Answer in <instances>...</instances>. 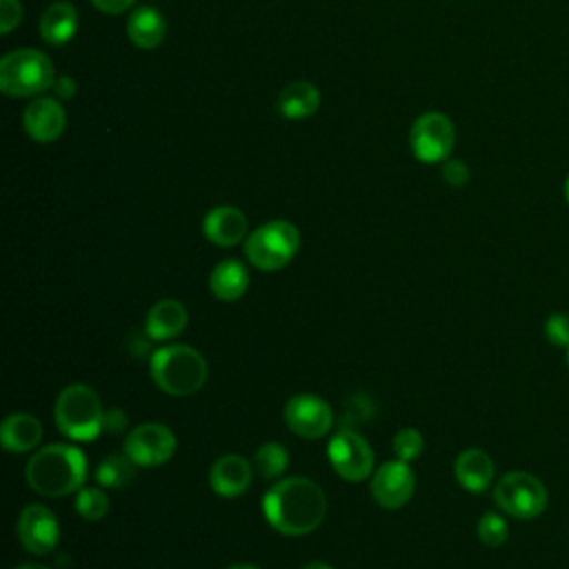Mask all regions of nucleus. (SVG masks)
<instances>
[{
    "instance_id": "nucleus-1",
    "label": "nucleus",
    "mask_w": 569,
    "mask_h": 569,
    "mask_svg": "<svg viewBox=\"0 0 569 569\" xmlns=\"http://www.w3.org/2000/svg\"><path fill=\"white\" fill-rule=\"evenodd\" d=\"M267 522L284 536H307L316 531L327 513L322 489L309 478H284L262 496Z\"/></svg>"
},
{
    "instance_id": "nucleus-2",
    "label": "nucleus",
    "mask_w": 569,
    "mask_h": 569,
    "mask_svg": "<svg viewBox=\"0 0 569 569\" xmlns=\"http://www.w3.org/2000/svg\"><path fill=\"white\" fill-rule=\"evenodd\" d=\"M27 482L33 491L60 498L82 489L87 478L84 453L73 445H47L27 462Z\"/></svg>"
},
{
    "instance_id": "nucleus-3",
    "label": "nucleus",
    "mask_w": 569,
    "mask_h": 569,
    "mask_svg": "<svg viewBox=\"0 0 569 569\" xmlns=\"http://www.w3.org/2000/svg\"><path fill=\"white\" fill-rule=\"evenodd\" d=\"M151 378L169 396H191L207 380V362L189 345H167L151 353Z\"/></svg>"
},
{
    "instance_id": "nucleus-4",
    "label": "nucleus",
    "mask_w": 569,
    "mask_h": 569,
    "mask_svg": "<svg viewBox=\"0 0 569 569\" xmlns=\"http://www.w3.org/2000/svg\"><path fill=\"white\" fill-rule=\"evenodd\" d=\"M53 418L67 438L89 442L102 433L104 409L98 393L89 385L76 382L60 391L53 407Z\"/></svg>"
},
{
    "instance_id": "nucleus-5",
    "label": "nucleus",
    "mask_w": 569,
    "mask_h": 569,
    "mask_svg": "<svg viewBox=\"0 0 569 569\" xmlns=\"http://www.w3.org/2000/svg\"><path fill=\"white\" fill-rule=\"evenodd\" d=\"M300 247L298 229L287 220H271L258 227L244 242L249 262L260 271H278L291 262Z\"/></svg>"
},
{
    "instance_id": "nucleus-6",
    "label": "nucleus",
    "mask_w": 569,
    "mask_h": 569,
    "mask_svg": "<svg viewBox=\"0 0 569 569\" xmlns=\"http://www.w3.org/2000/svg\"><path fill=\"white\" fill-rule=\"evenodd\" d=\"M53 84L51 60L33 49L11 51L0 62V89L7 96H33Z\"/></svg>"
},
{
    "instance_id": "nucleus-7",
    "label": "nucleus",
    "mask_w": 569,
    "mask_h": 569,
    "mask_svg": "<svg viewBox=\"0 0 569 569\" xmlns=\"http://www.w3.org/2000/svg\"><path fill=\"white\" fill-rule=\"evenodd\" d=\"M496 505L518 520H533L547 507V487L529 471H509L493 487Z\"/></svg>"
},
{
    "instance_id": "nucleus-8",
    "label": "nucleus",
    "mask_w": 569,
    "mask_h": 569,
    "mask_svg": "<svg viewBox=\"0 0 569 569\" xmlns=\"http://www.w3.org/2000/svg\"><path fill=\"white\" fill-rule=\"evenodd\" d=\"M327 453L333 471L349 482H360L373 471V451L356 431H338L329 440Z\"/></svg>"
},
{
    "instance_id": "nucleus-9",
    "label": "nucleus",
    "mask_w": 569,
    "mask_h": 569,
    "mask_svg": "<svg viewBox=\"0 0 569 569\" xmlns=\"http://www.w3.org/2000/svg\"><path fill=\"white\" fill-rule=\"evenodd\" d=\"M124 453L138 467L164 465L176 453V436L160 422L138 425L124 438Z\"/></svg>"
},
{
    "instance_id": "nucleus-10",
    "label": "nucleus",
    "mask_w": 569,
    "mask_h": 569,
    "mask_svg": "<svg viewBox=\"0 0 569 569\" xmlns=\"http://www.w3.org/2000/svg\"><path fill=\"white\" fill-rule=\"evenodd\" d=\"M284 422L287 427L307 440H316L329 433L333 425V411L325 398L313 393H298L284 405Z\"/></svg>"
},
{
    "instance_id": "nucleus-11",
    "label": "nucleus",
    "mask_w": 569,
    "mask_h": 569,
    "mask_svg": "<svg viewBox=\"0 0 569 569\" xmlns=\"http://www.w3.org/2000/svg\"><path fill=\"white\" fill-rule=\"evenodd\" d=\"M16 531L22 547L33 556L51 553L60 538L58 518L44 505H27L18 516Z\"/></svg>"
},
{
    "instance_id": "nucleus-12",
    "label": "nucleus",
    "mask_w": 569,
    "mask_h": 569,
    "mask_svg": "<svg viewBox=\"0 0 569 569\" xmlns=\"http://www.w3.org/2000/svg\"><path fill=\"white\" fill-rule=\"evenodd\" d=\"M411 149L422 162H440L453 149V127L442 113H425L411 129Z\"/></svg>"
},
{
    "instance_id": "nucleus-13",
    "label": "nucleus",
    "mask_w": 569,
    "mask_h": 569,
    "mask_svg": "<svg viewBox=\"0 0 569 569\" xmlns=\"http://www.w3.org/2000/svg\"><path fill=\"white\" fill-rule=\"evenodd\" d=\"M416 489V476L405 460L385 462L378 471H373L371 496L382 509H400L405 507Z\"/></svg>"
},
{
    "instance_id": "nucleus-14",
    "label": "nucleus",
    "mask_w": 569,
    "mask_h": 569,
    "mask_svg": "<svg viewBox=\"0 0 569 569\" xmlns=\"http://www.w3.org/2000/svg\"><path fill=\"white\" fill-rule=\"evenodd\" d=\"M209 485L222 498L242 496L251 485L249 460L240 453L220 456L209 469Z\"/></svg>"
},
{
    "instance_id": "nucleus-15",
    "label": "nucleus",
    "mask_w": 569,
    "mask_h": 569,
    "mask_svg": "<svg viewBox=\"0 0 569 569\" xmlns=\"http://www.w3.org/2000/svg\"><path fill=\"white\" fill-rule=\"evenodd\" d=\"M453 473L460 487H465L471 493H482L489 489L493 480V460L489 458L487 451L471 447L458 453L453 462Z\"/></svg>"
},
{
    "instance_id": "nucleus-16",
    "label": "nucleus",
    "mask_w": 569,
    "mask_h": 569,
    "mask_svg": "<svg viewBox=\"0 0 569 569\" xmlns=\"http://www.w3.org/2000/svg\"><path fill=\"white\" fill-rule=\"evenodd\" d=\"M202 231L218 247H233L247 233V218L236 207H216L207 213Z\"/></svg>"
},
{
    "instance_id": "nucleus-17",
    "label": "nucleus",
    "mask_w": 569,
    "mask_h": 569,
    "mask_svg": "<svg viewBox=\"0 0 569 569\" xmlns=\"http://www.w3.org/2000/svg\"><path fill=\"white\" fill-rule=\"evenodd\" d=\"M24 127L33 140L51 142L64 129V111L53 98H40L27 107Z\"/></svg>"
},
{
    "instance_id": "nucleus-18",
    "label": "nucleus",
    "mask_w": 569,
    "mask_h": 569,
    "mask_svg": "<svg viewBox=\"0 0 569 569\" xmlns=\"http://www.w3.org/2000/svg\"><path fill=\"white\" fill-rule=\"evenodd\" d=\"M187 327V309L182 302L167 298L156 302L144 320V333L151 340H171Z\"/></svg>"
},
{
    "instance_id": "nucleus-19",
    "label": "nucleus",
    "mask_w": 569,
    "mask_h": 569,
    "mask_svg": "<svg viewBox=\"0 0 569 569\" xmlns=\"http://www.w3.org/2000/svg\"><path fill=\"white\" fill-rule=\"evenodd\" d=\"M42 438V425L31 413H9L0 427V440L7 451H31Z\"/></svg>"
},
{
    "instance_id": "nucleus-20",
    "label": "nucleus",
    "mask_w": 569,
    "mask_h": 569,
    "mask_svg": "<svg viewBox=\"0 0 569 569\" xmlns=\"http://www.w3.org/2000/svg\"><path fill=\"white\" fill-rule=\"evenodd\" d=\"M249 287V271L240 260H222L209 276V289L218 300L231 302L244 296Z\"/></svg>"
},
{
    "instance_id": "nucleus-21",
    "label": "nucleus",
    "mask_w": 569,
    "mask_h": 569,
    "mask_svg": "<svg viewBox=\"0 0 569 569\" xmlns=\"http://www.w3.org/2000/svg\"><path fill=\"white\" fill-rule=\"evenodd\" d=\"M127 33L138 47L153 49L164 38V20L156 9L140 7L127 20Z\"/></svg>"
},
{
    "instance_id": "nucleus-22",
    "label": "nucleus",
    "mask_w": 569,
    "mask_h": 569,
    "mask_svg": "<svg viewBox=\"0 0 569 569\" xmlns=\"http://www.w3.org/2000/svg\"><path fill=\"white\" fill-rule=\"evenodd\" d=\"M76 27H78V16L69 2L51 4L40 20V33L51 44H62L71 40L76 33Z\"/></svg>"
},
{
    "instance_id": "nucleus-23",
    "label": "nucleus",
    "mask_w": 569,
    "mask_h": 569,
    "mask_svg": "<svg viewBox=\"0 0 569 569\" xmlns=\"http://www.w3.org/2000/svg\"><path fill=\"white\" fill-rule=\"evenodd\" d=\"M320 93L311 82H291L278 98V109L287 118H307L318 109Z\"/></svg>"
},
{
    "instance_id": "nucleus-24",
    "label": "nucleus",
    "mask_w": 569,
    "mask_h": 569,
    "mask_svg": "<svg viewBox=\"0 0 569 569\" xmlns=\"http://www.w3.org/2000/svg\"><path fill=\"white\" fill-rule=\"evenodd\" d=\"M96 480L107 489H122L136 478V462L127 453H111L100 460L96 469Z\"/></svg>"
},
{
    "instance_id": "nucleus-25",
    "label": "nucleus",
    "mask_w": 569,
    "mask_h": 569,
    "mask_svg": "<svg viewBox=\"0 0 569 569\" xmlns=\"http://www.w3.org/2000/svg\"><path fill=\"white\" fill-rule=\"evenodd\" d=\"M256 471L264 480H273L284 473L289 467V451L280 442H264L258 447L256 458H253Z\"/></svg>"
},
{
    "instance_id": "nucleus-26",
    "label": "nucleus",
    "mask_w": 569,
    "mask_h": 569,
    "mask_svg": "<svg viewBox=\"0 0 569 569\" xmlns=\"http://www.w3.org/2000/svg\"><path fill=\"white\" fill-rule=\"evenodd\" d=\"M76 511L84 520L98 522L109 511V498H107V493L100 487H82L76 493Z\"/></svg>"
},
{
    "instance_id": "nucleus-27",
    "label": "nucleus",
    "mask_w": 569,
    "mask_h": 569,
    "mask_svg": "<svg viewBox=\"0 0 569 569\" xmlns=\"http://www.w3.org/2000/svg\"><path fill=\"white\" fill-rule=\"evenodd\" d=\"M509 536V529H507V522L500 513H485L480 520H478V538L485 547H500Z\"/></svg>"
},
{
    "instance_id": "nucleus-28",
    "label": "nucleus",
    "mask_w": 569,
    "mask_h": 569,
    "mask_svg": "<svg viewBox=\"0 0 569 569\" xmlns=\"http://www.w3.org/2000/svg\"><path fill=\"white\" fill-rule=\"evenodd\" d=\"M422 449H425V438H422V433H420L418 429H413V427L400 429V431L396 433V438H393V451H396V456H398L400 460H405V462L416 460V458L422 453Z\"/></svg>"
},
{
    "instance_id": "nucleus-29",
    "label": "nucleus",
    "mask_w": 569,
    "mask_h": 569,
    "mask_svg": "<svg viewBox=\"0 0 569 569\" xmlns=\"http://www.w3.org/2000/svg\"><path fill=\"white\" fill-rule=\"evenodd\" d=\"M545 336L553 347H569V316L567 313H551L545 320Z\"/></svg>"
},
{
    "instance_id": "nucleus-30",
    "label": "nucleus",
    "mask_w": 569,
    "mask_h": 569,
    "mask_svg": "<svg viewBox=\"0 0 569 569\" xmlns=\"http://www.w3.org/2000/svg\"><path fill=\"white\" fill-rule=\"evenodd\" d=\"M22 9L18 0H0V29L2 33H9L20 22Z\"/></svg>"
},
{
    "instance_id": "nucleus-31",
    "label": "nucleus",
    "mask_w": 569,
    "mask_h": 569,
    "mask_svg": "<svg viewBox=\"0 0 569 569\" xmlns=\"http://www.w3.org/2000/svg\"><path fill=\"white\" fill-rule=\"evenodd\" d=\"M442 178L451 184V187H460L469 180V169L465 162L460 160H447L442 167Z\"/></svg>"
},
{
    "instance_id": "nucleus-32",
    "label": "nucleus",
    "mask_w": 569,
    "mask_h": 569,
    "mask_svg": "<svg viewBox=\"0 0 569 569\" xmlns=\"http://www.w3.org/2000/svg\"><path fill=\"white\" fill-rule=\"evenodd\" d=\"M127 425V413L120 411V409H109L104 411V425H102V431H109V433H120Z\"/></svg>"
},
{
    "instance_id": "nucleus-33",
    "label": "nucleus",
    "mask_w": 569,
    "mask_h": 569,
    "mask_svg": "<svg viewBox=\"0 0 569 569\" xmlns=\"http://www.w3.org/2000/svg\"><path fill=\"white\" fill-rule=\"evenodd\" d=\"M104 13H122L133 4V0H91Z\"/></svg>"
},
{
    "instance_id": "nucleus-34",
    "label": "nucleus",
    "mask_w": 569,
    "mask_h": 569,
    "mask_svg": "<svg viewBox=\"0 0 569 569\" xmlns=\"http://www.w3.org/2000/svg\"><path fill=\"white\" fill-rule=\"evenodd\" d=\"M56 87H58V96H62V98H69L76 91V82L71 78H60Z\"/></svg>"
},
{
    "instance_id": "nucleus-35",
    "label": "nucleus",
    "mask_w": 569,
    "mask_h": 569,
    "mask_svg": "<svg viewBox=\"0 0 569 569\" xmlns=\"http://www.w3.org/2000/svg\"><path fill=\"white\" fill-rule=\"evenodd\" d=\"M302 569H333L331 565H327V562H320V560H313V562H307Z\"/></svg>"
},
{
    "instance_id": "nucleus-36",
    "label": "nucleus",
    "mask_w": 569,
    "mask_h": 569,
    "mask_svg": "<svg viewBox=\"0 0 569 569\" xmlns=\"http://www.w3.org/2000/svg\"><path fill=\"white\" fill-rule=\"evenodd\" d=\"M227 569H258L256 565H244V562H240V565H231V567H227Z\"/></svg>"
},
{
    "instance_id": "nucleus-37",
    "label": "nucleus",
    "mask_w": 569,
    "mask_h": 569,
    "mask_svg": "<svg viewBox=\"0 0 569 569\" xmlns=\"http://www.w3.org/2000/svg\"><path fill=\"white\" fill-rule=\"evenodd\" d=\"M16 569H49L44 565H22V567H16Z\"/></svg>"
},
{
    "instance_id": "nucleus-38",
    "label": "nucleus",
    "mask_w": 569,
    "mask_h": 569,
    "mask_svg": "<svg viewBox=\"0 0 569 569\" xmlns=\"http://www.w3.org/2000/svg\"><path fill=\"white\" fill-rule=\"evenodd\" d=\"M565 198H567V202H569V176H567V180H565Z\"/></svg>"
},
{
    "instance_id": "nucleus-39",
    "label": "nucleus",
    "mask_w": 569,
    "mask_h": 569,
    "mask_svg": "<svg viewBox=\"0 0 569 569\" xmlns=\"http://www.w3.org/2000/svg\"><path fill=\"white\" fill-rule=\"evenodd\" d=\"M567 365H569V347H567Z\"/></svg>"
}]
</instances>
